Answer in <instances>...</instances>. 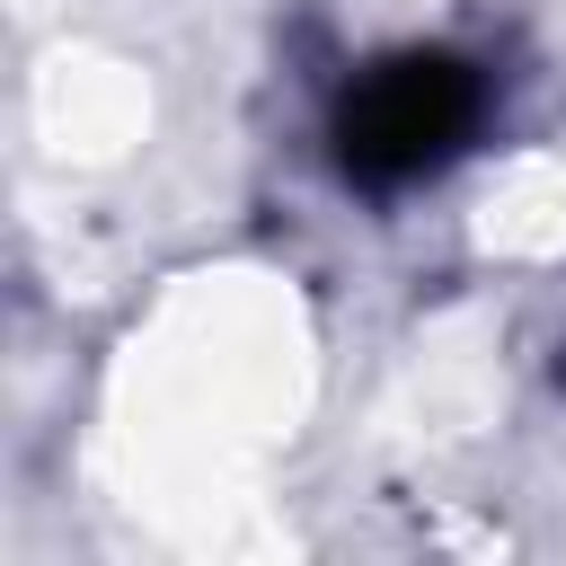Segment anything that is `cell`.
<instances>
[{
  "instance_id": "6da1fadb",
  "label": "cell",
  "mask_w": 566,
  "mask_h": 566,
  "mask_svg": "<svg viewBox=\"0 0 566 566\" xmlns=\"http://www.w3.org/2000/svg\"><path fill=\"white\" fill-rule=\"evenodd\" d=\"M478 115V88L460 62H398L345 106V159L363 177H416L433 168Z\"/></svg>"
}]
</instances>
